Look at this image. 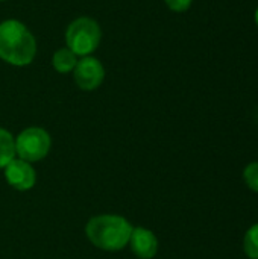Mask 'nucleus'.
<instances>
[{
	"mask_svg": "<svg viewBox=\"0 0 258 259\" xmlns=\"http://www.w3.org/2000/svg\"><path fill=\"white\" fill-rule=\"evenodd\" d=\"M245 252L251 259H258V225L252 226L245 235Z\"/></svg>",
	"mask_w": 258,
	"mask_h": 259,
	"instance_id": "10",
	"label": "nucleus"
},
{
	"mask_svg": "<svg viewBox=\"0 0 258 259\" xmlns=\"http://www.w3.org/2000/svg\"><path fill=\"white\" fill-rule=\"evenodd\" d=\"M255 23H257V26H258V8H257V11H255Z\"/></svg>",
	"mask_w": 258,
	"mask_h": 259,
	"instance_id": "13",
	"label": "nucleus"
},
{
	"mask_svg": "<svg viewBox=\"0 0 258 259\" xmlns=\"http://www.w3.org/2000/svg\"><path fill=\"white\" fill-rule=\"evenodd\" d=\"M129 244L132 252L141 259H152L158 252V240L152 231L144 228H134Z\"/></svg>",
	"mask_w": 258,
	"mask_h": 259,
	"instance_id": "7",
	"label": "nucleus"
},
{
	"mask_svg": "<svg viewBox=\"0 0 258 259\" xmlns=\"http://www.w3.org/2000/svg\"><path fill=\"white\" fill-rule=\"evenodd\" d=\"M192 2L193 0H166V5L175 12H186L190 8Z\"/></svg>",
	"mask_w": 258,
	"mask_h": 259,
	"instance_id": "12",
	"label": "nucleus"
},
{
	"mask_svg": "<svg viewBox=\"0 0 258 259\" xmlns=\"http://www.w3.org/2000/svg\"><path fill=\"white\" fill-rule=\"evenodd\" d=\"M15 156V140L14 137L0 127V168H5Z\"/></svg>",
	"mask_w": 258,
	"mask_h": 259,
	"instance_id": "9",
	"label": "nucleus"
},
{
	"mask_svg": "<svg viewBox=\"0 0 258 259\" xmlns=\"http://www.w3.org/2000/svg\"><path fill=\"white\" fill-rule=\"evenodd\" d=\"M0 2H3V0H0Z\"/></svg>",
	"mask_w": 258,
	"mask_h": 259,
	"instance_id": "14",
	"label": "nucleus"
},
{
	"mask_svg": "<svg viewBox=\"0 0 258 259\" xmlns=\"http://www.w3.org/2000/svg\"><path fill=\"white\" fill-rule=\"evenodd\" d=\"M132 229L131 223L120 215H97L87 223L85 234L96 247L117 252L129 243Z\"/></svg>",
	"mask_w": 258,
	"mask_h": 259,
	"instance_id": "2",
	"label": "nucleus"
},
{
	"mask_svg": "<svg viewBox=\"0 0 258 259\" xmlns=\"http://www.w3.org/2000/svg\"><path fill=\"white\" fill-rule=\"evenodd\" d=\"M243 178H245V182L246 185L257 191L258 193V162H252L249 164L246 168H245V173H243Z\"/></svg>",
	"mask_w": 258,
	"mask_h": 259,
	"instance_id": "11",
	"label": "nucleus"
},
{
	"mask_svg": "<svg viewBox=\"0 0 258 259\" xmlns=\"http://www.w3.org/2000/svg\"><path fill=\"white\" fill-rule=\"evenodd\" d=\"M73 76L81 90L93 91L103 82L105 70L99 59L93 56H82V59H79L73 68Z\"/></svg>",
	"mask_w": 258,
	"mask_h": 259,
	"instance_id": "5",
	"label": "nucleus"
},
{
	"mask_svg": "<svg viewBox=\"0 0 258 259\" xmlns=\"http://www.w3.org/2000/svg\"><path fill=\"white\" fill-rule=\"evenodd\" d=\"M50 146V135L43 127H27L15 138V155L26 162H35L49 153Z\"/></svg>",
	"mask_w": 258,
	"mask_h": 259,
	"instance_id": "4",
	"label": "nucleus"
},
{
	"mask_svg": "<svg viewBox=\"0 0 258 259\" xmlns=\"http://www.w3.org/2000/svg\"><path fill=\"white\" fill-rule=\"evenodd\" d=\"M102 30L96 20L90 17H79L73 20L65 32L67 49L76 56H90L100 42Z\"/></svg>",
	"mask_w": 258,
	"mask_h": 259,
	"instance_id": "3",
	"label": "nucleus"
},
{
	"mask_svg": "<svg viewBox=\"0 0 258 259\" xmlns=\"http://www.w3.org/2000/svg\"><path fill=\"white\" fill-rule=\"evenodd\" d=\"M52 62H53V67L58 73H70L76 67L78 58L70 49L64 47V49H59L55 52Z\"/></svg>",
	"mask_w": 258,
	"mask_h": 259,
	"instance_id": "8",
	"label": "nucleus"
},
{
	"mask_svg": "<svg viewBox=\"0 0 258 259\" xmlns=\"http://www.w3.org/2000/svg\"><path fill=\"white\" fill-rule=\"evenodd\" d=\"M36 53V41L32 32L18 20L0 23V59L11 65L24 67Z\"/></svg>",
	"mask_w": 258,
	"mask_h": 259,
	"instance_id": "1",
	"label": "nucleus"
},
{
	"mask_svg": "<svg viewBox=\"0 0 258 259\" xmlns=\"http://www.w3.org/2000/svg\"><path fill=\"white\" fill-rule=\"evenodd\" d=\"M5 178L8 184L18 191H27L36 182V175L32 165L23 159L15 158L5 167Z\"/></svg>",
	"mask_w": 258,
	"mask_h": 259,
	"instance_id": "6",
	"label": "nucleus"
}]
</instances>
